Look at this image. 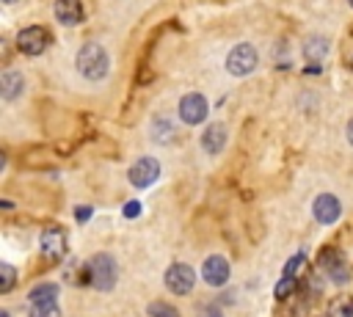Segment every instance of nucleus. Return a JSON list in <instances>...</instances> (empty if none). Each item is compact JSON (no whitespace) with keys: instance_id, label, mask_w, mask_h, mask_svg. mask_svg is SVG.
<instances>
[{"instance_id":"obj_1","label":"nucleus","mask_w":353,"mask_h":317,"mask_svg":"<svg viewBox=\"0 0 353 317\" xmlns=\"http://www.w3.org/2000/svg\"><path fill=\"white\" fill-rule=\"evenodd\" d=\"M108 69H110V58L102 50V44L88 41V44L80 47V52H77V72L85 80H102L108 74Z\"/></svg>"},{"instance_id":"obj_2","label":"nucleus","mask_w":353,"mask_h":317,"mask_svg":"<svg viewBox=\"0 0 353 317\" xmlns=\"http://www.w3.org/2000/svg\"><path fill=\"white\" fill-rule=\"evenodd\" d=\"M85 267H88V281H91L94 289L108 292V289L116 287L119 267H116V259H113L110 254H94V256L85 262Z\"/></svg>"},{"instance_id":"obj_3","label":"nucleus","mask_w":353,"mask_h":317,"mask_svg":"<svg viewBox=\"0 0 353 317\" xmlns=\"http://www.w3.org/2000/svg\"><path fill=\"white\" fill-rule=\"evenodd\" d=\"M256 61L259 58H256V50L251 44H234L226 55V69H229V74L243 77V74H251L256 69Z\"/></svg>"},{"instance_id":"obj_4","label":"nucleus","mask_w":353,"mask_h":317,"mask_svg":"<svg viewBox=\"0 0 353 317\" xmlns=\"http://www.w3.org/2000/svg\"><path fill=\"white\" fill-rule=\"evenodd\" d=\"M193 284H196V273H193L190 265L176 262V265H171V267L165 270V287H168V292H174V295H188V292L193 289Z\"/></svg>"},{"instance_id":"obj_5","label":"nucleus","mask_w":353,"mask_h":317,"mask_svg":"<svg viewBox=\"0 0 353 317\" xmlns=\"http://www.w3.org/2000/svg\"><path fill=\"white\" fill-rule=\"evenodd\" d=\"M50 44V33L39 25H30V28H22L19 36H17V47L25 52V55H39L44 52Z\"/></svg>"},{"instance_id":"obj_6","label":"nucleus","mask_w":353,"mask_h":317,"mask_svg":"<svg viewBox=\"0 0 353 317\" xmlns=\"http://www.w3.org/2000/svg\"><path fill=\"white\" fill-rule=\"evenodd\" d=\"M41 254L47 259H52V262H58V259L66 256V232L61 226L52 223V226H47L41 232Z\"/></svg>"},{"instance_id":"obj_7","label":"nucleus","mask_w":353,"mask_h":317,"mask_svg":"<svg viewBox=\"0 0 353 317\" xmlns=\"http://www.w3.org/2000/svg\"><path fill=\"white\" fill-rule=\"evenodd\" d=\"M229 273H232L229 259H226V256H221V254L207 256V259H204V265H201V278H204L210 287H223V284L229 281Z\"/></svg>"},{"instance_id":"obj_8","label":"nucleus","mask_w":353,"mask_h":317,"mask_svg":"<svg viewBox=\"0 0 353 317\" xmlns=\"http://www.w3.org/2000/svg\"><path fill=\"white\" fill-rule=\"evenodd\" d=\"M312 215H314L317 223L328 226V223H334L342 215V204H339V198L334 193H320L314 198V204H312Z\"/></svg>"},{"instance_id":"obj_9","label":"nucleus","mask_w":353,"mask_h":317,"mask_svg":"<svg viewBox=\"0 0 353 317\" xmlns=\"http://www.w3.org/2000/svg\"><path fill=\"white\" fill-rule=\"evenodd\" d=\"M207 99L201 96V94H185L182 99H179V119L185 121V124H199V121H204L207 119Z\"/></svg>"},{"instance_id":"obj_10","label":"nucleus","mask_w":353,"mask_h":317,"mask_svg":"<svg viewBox=\"0 0 353 317\" xmlns=\"http://www.w3.org/2000/svg\"><path fill=\"white\" fill-rule=\"evenodd\" d=\"M130 182L135 185V187H149L157 176H160V163L154 160V157H141V160H135L132 163V168H130Z\"/></svg>"},{"instance_id":"obj_11","label":"nucleus","mask_w":353,"mask_h":317,"mask_svg":"<svg viewBox=\"0 0 353 317\" xmlns=\"http://www.w3.org/2000/svg\"><path fill=\"white\" fill-rule=\"evenodd\" d=\"M320 265H323V270L331 276V281H336V284H345V281L350 278L345 259H342V256H339V251H334V248H331V251H323Z\"/></svg>"},{"instance_id":"obj_12","label":"nucleus","mask_w":353,"mask_h":317,"mask_svg":"<svg viewBox=\"0 0 353 317\" xmlns=\"http://www.w3.org/2000/svg\"><path fill=\"white\" fill-rule=\"evenodd\" d=\"M55 19L61 22V25H80V19H83V6H80V0H55Z\"/></svg>"},{"instance_id":"obj_13","label":"nucleus","mask_w":353,"mask_h":317,"mask_svg":"<svg viewBox=\"0 0 353 317\" xmlns=\"http://www.w3.org/2000/svg\"><path fill=\"white\" fill-rule=\"evenodd\" d=\"M22 91H25V77L19 72H14V69H6L0 74V94H3V99L6 102H14Z\"/></svg>"},{"instance_id":"obj_14","label":"nucleus","mask_w":353,"mask_h":317,"mask_svg":"<svg viewBox=\"0 0 353 317\" xmlns=\"http://www.w3.org/2000/svg\"><path fill=\"white\" fill-rule=\"evenodd\" d=\"M201 146L207 154H218L226 146V127L223 124H210L201 135Z\"/></svg>"},{"instance_id":"obj_15","label":"nucleus","mask_w":353,"mask_h":317,"mask_svg":"<svg viewBox=\"0 0 353 317\" xmlns=\"http://www.w3.org/2000/svg\"><path fill=\"white\" fill-rule=\"evenodd\" d=\"M325 52H328V39H325V36H312V39L303 44V55H306V61H312V63H320V61L325 58Z\"/></svg>"},{"instance_id":"obj_16","label":"nucleus","mask_w":353,"mask_h":317,"mask_svg":"<svg viewBox=\"0 0 353 317\" xmlns=\"http://www.w3.org/2000/svg\"><path fill=\"white\" fill-rule=\"evenodd\" d=\"M28 300H30V303H47V300H58V287H55V284H39L36 289H30Z\"/></svg>"},{"instance_id":"obj_17","label":"nucleus","mask_w":353,"mask_h":317,"mask_svg":"<svg viewBox=\"0 0 353 317\" xmlns=\"http://www.w3.org/2000/svg\"><path fill=\"white\" fill-rule=\"evenodd\" d=\"M28 317H61L58 300H47V303H30V314Z\"/></svg>"},{"instance_id":"obj_18","label":"nucleus","mask_w":353,"mask_h":317,"mask_svg":"<svg viewBox=\"0 0 353 317\" xmlns=\"http://www.w3.org/2000/svg\"><path fill=\"white\" fill-rule=\"evenodd\" d=\"M149 317H179V311L176 309H171V306H165V303H160V300H154V303H149Z\"/></svg>"},{"instance_id":"obj_19","label":"nucleus","mask_w":353,"mask_h":317,"mask_svg":"<svg viewBox=\"0 0 353 317\" xmlns=\"http://www.w3.org/2000/svg\"><path fill=\"white\" fill-rule=\"evenodd\" d=\"M0 273H3V284H0V292H11L14 289V281H17V273H14V267L11 265H0Z\"/></svg>"},{"instance_id":"obj_20","label":"nucleus","mask_w":353,"mask_h":317,"mask_svg":"<svg viewBox=\"0 0 353 317\" xmlns=\"http://www.w3.org/2000/svg\"><path fill=\"white\" fill-rule=\"evenodd\" d=\"M292 287H295V278H292V276H281V281L276 284V298L290 295V292H292Z\"/></svg>"},{"instance_id":"obj_21","label":"nucleus","mask_w":353,"mask_h":317,"mask_svg":"<svg viewBox=\"0 0 353 317\" xmlns=\"http://www.w3.org/2000/svg\"><path fill=\"white\" fill-rule=\"evenodd\" d=\"M301 262H303V254H295L290 259V265H284V276H295V270L301 267Z\"/></svg>"},{"instance_id":"obj_22","label":"nucleus","mask_w":353,"mask_h":317,"mask_svg":"<svg viewBox=\"0 0 353 317\" xmlns=\"http://www.w3.org/2000/svg\"><path fill=\"white\" fill-rule=\"evenodd\" d=\"M141 215V201H127L124 204V218H138Z\"/></svg>"},{"instance_id":"obj_23","label":"nucleus","mask_w":353,"mask_h":317,"mask_svg":"<svg viewBox=\"0 0 353 317\" xmlns=\"http://www.w3.org/2000/svg\"><path fill=\"white\" fill-rule=\"evenodd\" d=\"M334 317H353V300H342V306L334 311Z\"/></svg>"},{"instance_id":"obj_24","label":"nucleus","mask_w":353,"mask_h":317,"mask_svg":"<svg viewBox=\"0 0 353 317\" xmlns=\"http://www.w3.org/2000/svg\"><path fill=\"white\" fill-rule=\"evenodd\" d=\"M74 218H77L80 223H85V221L91 218V207H74Z\"/></svg>"},{"instance_id":"obj_25","label":"nucleus","mask_w":353,"mask_h":317,"mask_svg":"<svg viewBox=\"0 0 353 317\" xmlns=\"http://www.w3.org/2000/svg\"><path fill=\"white\" fill-rule=\"evenodd\" d=\"M347 143H350V146H353V119H350V121H347Z\"/></svg>"},{"instance_id":"obj_26","label":"nucleus","mask_w":353,"mask_h":317,"mask_svg":"<svg viewBox=\"0 0 353 317\" xmlns=\"http://www.w3.org/2000/svg\"><path fill=\"white\" fill-rule=\"evenodd\" d=\"M201 317H221V314H215V311H207V314H201Z\"/></svg>"},{"instance_id":"obj_27","label":"nucleus","mask_w":353,"mask_h":317,"mask_svg":"<svg viewBox=\"0 0 353 317\" xmlns=\"http://www.w3.org/2000/svg\"><path fill=\"white\" fill-rule=\"evenodd\" d=\"M0 317H8V311H3V314H0Z\"/></svg>"},{"instance_id":"obj_28","label":"nucleus","mask_w":353,"mask_h":317,"mask_svg":"<svg viewBox=\"0 0 353 317\" xmlns=\"http://www.w3.org/2000/svg\"><path fill=\"white\" fill-rule=\"evenodd\" d=\"M3 3H14V0H3Z\"/></svg>"},{"instance_id":"obj_29","label":"nucleus","mask_w":353,"mask_h":317,"mask_svg":"<svg viewBox=\"0 0 353 317\" xmlns=\"http://www.w3.org/2000/svg\"><path fill=\"white\" fill-rule=\"evenodd\" d=\"M347 3H350V8H353V0H347Z\"/></svg>"}]
</instances>
